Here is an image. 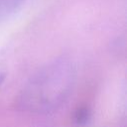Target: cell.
<instances>
[{
	"label": "cell",
	"instance_id": "2",
	"mask_svg": "<svg viewBox=\"0 0 127 127\" xmlns=\"http://www.w3.org/2000/svg\"><path fill=\"white\" fill-rule=\"evenodd\" d=\"M24 0H0V21L13 14Z\"/></svg>",
	"mask_w": 127,
	"mask_h": 127
},
{
	"label": "cell",
	"instance_id": "3",
	"mask_svg": "<svg viewBox=\"0 0 127 127\" xmlns=\"http://www.w3.org/2000/svg\"><path fill=\"white\" fill-rule=\"evenodd\" d=\"M91 117V112L88 106H79L73 113V123L77 127H84L88 124Z\"/></svg>",
	"mask_w": 127,
	"mask_h": 127
},
{
	"label": "cell",
	"instance_id": "1",
	"mask_svg": "<svg viewBox=\"0 0 127 127\" xmlns=\"http://www.w3.org/2000/svg\"><path fill=\"white\" fill-rule=\"evenodd\" d=\"M75 67L66 58L56 59L42 66L17 96L18 109L35 114L57 110L69 96L75 82Z\"/></svg>",
	"mask_w": 127,
	"mask_h": 127
},
{
	"label": "cell",
	"instance_id": "4",
	"mask_svg": "<svg viewBox=\"0 0 127 127\" xmlns=\"http://www.w3.org/2000/svg\"><path fill=\"white\" fill-rule=\"evenodd\" d=\"M5 77H6V71H5V70H4V68L0 65V86H1V85H2V83L4 82Z\"/></svg>",
	"mask_w": 127,
	"mask_h": 127
}]
</instances>
